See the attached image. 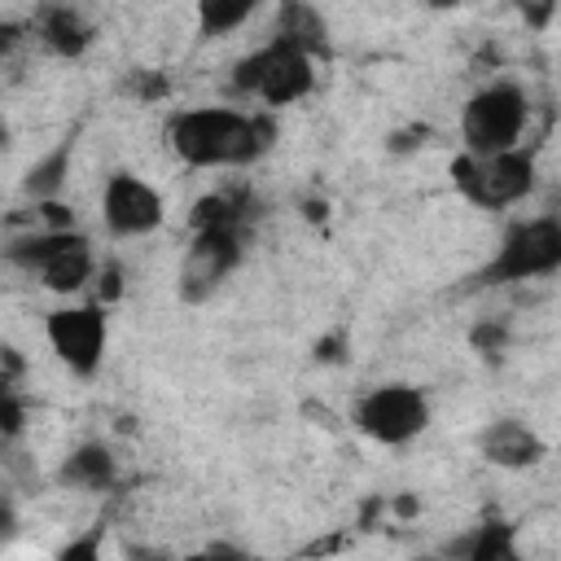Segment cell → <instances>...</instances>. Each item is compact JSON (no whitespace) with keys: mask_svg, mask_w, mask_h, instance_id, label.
<instances>
[{"mask_svg":"<svg viewBox=\"0 0 561 561\" xmlns=\"http://www.w3.org/2000/svg\"><path fill=\"white\" fill-rule=\"evenodd\" d=\"M276 140L272 114H245L228 105H197L180 110L167 123V145L188 167H250Z\"/></svg>","mask_w":561,"mask_h":561,"instance_id":"6da1fadb","label":"cell"},{"mask_svg":"<svg viewBox=\"0 0 561 561\" xmlns=\"http://www.w3.org/2000/svg\"><path fill=\"white\" fill-rule=\"evenodd\" d=\"M530 123V96L522 83L513 79H495L482 83L465 110H460V140L469 158H491V153H508L522 149V131Z\"/></svg>","mask_w":561,"mask_h":561,"instance_id":"7a4b0ae2","label":"cell"},{"mask_svg":"<svg viewBox=\"0 0 561 561\" xmlns=\"http://www.w3.org/2000/svg\"><path fill=\"white\" fill-rule=\"evenodd\" d=\"M228 88L237 96H259L272 110H280L289 101H302L316 88V57L272 39V44H263V48H254V53L232 61Z\"/></svg>","mask_w":561,"mask_h":561,"instance_id":"3957f363","label":"cell"},{"mask_svg":"<svg viewBox=\"0 0 561 561\" xmlns=\"http://www.w3.org/2000/svg\"><path fill=\"white\" fill-rule=\"evenodd\" d=\"M561 267V219L557 215H535L522 219L504 232L495 259L482 267V285H513V280H535L552 276Z\"/></svg>","mask_w":561,"mask_h":561,"instance_id":"277c9868","label":"cell"},{"mask_svg":"<svg viewBox=\"0 0 561 561\" xmlns=\"http://www.w3.org/2000/svg\"><path fill=\"white\" fill-rule=\"evenodd\" d=\"M451 180H456V188L473 206L504 210V206L530 197V188H535V158L526 149H508V153H491V158L460 153L451 162Z\"/></svg>","mask_w":561,"mask_h":561,"instance_id":"5b68a950","label":"cell"},{"mask_svg":"<svg viewBox=\"0 0 561 561\" xmlns=\"http://www.w3.org/2000/svg\"><path fill=\"white\" fill-rule=\"evenodd\" d=\"M355 425H359L373 443H386V447L412 443V438L430 425V399L421 394V386H408V381L373 386V390L359 394V403H355Z\"/></svg>","mask_w":561,"mask_h":561,"instance_id":"8992f818","label":"cell"},{"mask_svg":"<svg viewBox=\"0 0 561 561\" xmlns=\"http://www.w3.org/2000/svg\"><path fill=\"white\" fill-rule=\"evenodd\" d=\"M245 254V228H206L193 232V241L184 245L180 272H175V289L184 302H206L241 263Z\"/></svg>","mask_w":561,"mask_h":561,"instance_id":"52a82bcc","label":"cell"},{"mask_svg":"<svg viewBox=\"0 0 561 561\" xmlns=\"http://www.w3.org/2000/svg\"><path fill=\"white\" fill-rule=\"evenodd\" d=\"M53 355L75 373L92 377L105 359V307L101 302H75V307H53L44 320Z\"/></svg>","mask_w":561,"mask_h":561,"instance_id":"ba28073f","label":"cell"},{"mask_svg":"<svg viewBox=\"0 0 561 561\" xmlns=\"http://www.w3.org/2000/svg\"><path fill=\"white\" fill-rule=\"evenodd\" d=\"M162 193L131 175V171H114L105 180V193H101V219L114 237H145L162 224Z\"/></svg>","mask_w":561,"mask_h":561,"instance_id":"9c48e42d","label":"cell"},{"mask_svg":"<svg viewBox=\"0 0 561 561\" xmlns=\"http://www.w3.org/2000/svg\"><path fill=\"white\" fill-rule=\"evenodd\" d=\"M482 456L500 469H530L543 460V438L526 421L504 416V421H491L482 430Z\"/></svg>","mask_w":561,"mask_h":561,"instance_id":"30bf717a","label":"cell"},{"mask_svg":"<svg viewBox=\"0 0 561 561\" xmlns=\"http://www.w3.org/2000/svg\"><path fill=\"white\" fill-rule=\"evenodd\" d=\"M280 44L307 53V57H324L329 53V26H324V13L316 4H280L276 13V35Z\"/></svg>","mask_w":561,"mask_h":561,"instance_id":"8fae6325","label":"cell"},{"mask_svg":"<svg viewBox=\"0 0 561 561\" xmlns=\"http://www.w3.org/2000/svg\"><path fill=\"white\" fill-rule=\"evenodd\" d=\"M39 39L57 53V57H83L88 44H92V26L83 22L79 9L70 4H53L39 13Z\"/></svg>","mask_w":561,"mask_h":561,"instance_id":"7c38bea8","label":"cell"},{"mask_svg":"<svg viewBox=\"0 0 561 561\" xmlns=\"http://www.w3.org/2000/svg\"><path fill=\"white\" fill-rule=\"evenodd\" d=\"M57 482L61 486H79V491H105L114 482V456L105 443H83L75 447L61 469H57Z\"/></svg>","mask_w":561,"mask_h":561,"instance_id":"4fadbf2b","label":"cell"},{"mask_svg":"<svg viewBox=\"0 0 561 561\" xmlns=\"http://www.w3.org/2000/svg\"><path fill=\"white\" fill-rule=\"evenodd\" d=\"M39 285L44 289H53V294H79L92 276H96V263H92V245H88V237L83 241H75V245H66L57 259H48L39 272Z\"/></svg>","mask_w":561,"mask_h":561,"instance_id":"5bb4252c","label":"cell"},{"mask_svg":"<svg viewBox=\"0 0 561 561\" xmlns=\"http://www.w3.org/2000/svg\"><path fill=\"white\" fill-rule=\"evenodd\" d=\"M66 175H70V140H61L57 149H48L44 158H35V162L26 167V175H22V193H26L31 202H48V197L61 193Z\"/></svg>","mask_w":561,"mask_h":561,"instance_id":"9a60e30c","label":"cell"},{"mask_svg":"<svg viewBox=\"0 0 561 561\" xmlns=\"http://www.w3.org/2000/svg\"><path fill=\"white\" fill-rule=\"evenodd\" d=\"M460 561H526L517 548V530L508 522H486L465 539Z\"/></svg>","mask_w":561,"mask_h":561,"instance_id":"2e32d148","label":"cell"},{"mask_svg":"<svg viewBox=\"0 0 561 561\" xmlns=\"http://www.w3.org/2000/svg\"><path fill=\"white\" fill-rule=\"evenodd\" d=\"M254 0H202L197 4V35L202 39H224L237 26H245L254 18Z\"/></svg>","mask_w":561,"mask_h":561,"instance_id":"e0dca14e","label":"cell"},{"mask_svg":"<svg viewBox=\"0 0 561 561\" xmlns=\"http://www.w3.org/2000/svg\"><path fill=\"white\" fill-rule=\"evenodd\" d=\"M188 224H193V232H206V228H245V197H237V193H202L193 202Z\"/></svg>","mask_w":561,"mask_h":561,"instance_id":"ac0fdd59","label":"cell"},{"mask_svg":"<svg viewBox=\"0 0 561 561\" xmlns=\"http://www.w3.org/2000/svg\"><path fill=\"white\" fill-rule=\"evenodd\" d=\"M101 539H105V526H92V530H83V535H70V539L53 552V561H101Z\"/></svg>","mask_w":561,"mask_h":561,"instance_id":"d6986e66","label":"cell"},{"mask_svg":"<svg viewBox=\"0 0 561 561\" xmlns=\"http://www.w3.org/2000/svg\"><path fill=\"white\" fill-rule=\"evenodd\" d=\"M35 224L44 232H75V210L61 197H48V202H35Z\"/></svg>","mask_w":561,"mask_h":561,"instance_id":"ffe728a7","label":"cell"},{"mask_svg":"<svg viewBox=\"0 0 561 561\" xmlns=\"http://www.w3.org/2000/svg\"><path fill=\"white\" fill-rule=\"evenodd\" d=\"M22 425H26V408L13 390H4L0 394V443H13L22 434Z\"/></svg>","mask_w":561,"mask_h":561,"instance_id":"44dd1931","label":"cell"},{"mask_svg":"<svg viewBox=\"0 0 561 561\" xmlns=\"http://www.w3.org/2000/svg\"><path fill=\"white\" fill-rule=\"evenodd\" d=\"M118 298H123V267H118V263H105V267L96 272V302L110 307V302H118Z\"/></svg>","mask_w":561,"mask_h":561,"instance_id":"7402d4cb","label":"cell"},{"mask_svg":"<svg viewBox=\"0 0 561 561\" xmlns=\"http://www.w3.org/2000/svg\"><path fill=\"white\" fill-rule=\"evenodd\" d=\"M469 342H473V351H504L508 329H504L500 320H486V324H478V329L469 333Z\"/></svg>","mask_w":561,"mask_h":561,"instance_id":"603a6c76","label":"cell"},{"mask_svg":"<svg viewBox=\"0 0 561 561\" xmlns=\"http://www.w3.org/2000/svg\"><path fill=\"white\" fill-rule=\"evenodd\" d=\"M127 92H136L140 101H158V96H167V79H162V75L140 70V75H131V79H127Z\"/></svg>","mask_w":561,"mask_h":561,"instance_id":"cb8c5ba5","label":"cell"},{"mask_svg":"<svg viewBox=\"0 0 561 561\" xmlns=\"http://www.w3.org/2000/svg\"><path fill=\"white\" fill-rule=\"evenodd\" d=\"M22 44V22H0V61Z\"/></svg>","mask_w":561,"mask_h":561,"instance_id":"d4e9b609","label":"cell"},{"mask_svg":"<svg viewBox=\"0 0 561 561\" xmlns=\"http://www.w3.org/2000/svg\"><path fill=\"white\" fill-rule=\"evenodd\" d=\"M184 561H241V557H237V552H228V548H206V552L184 557Z\"/></svg>","mask_w":561,"mask_h":561,"instance_id":"484cf974","label":"cell"},{"mask_svg":"<svg viewBox=\"0 0 561 561\" xmlns=\"http://www.w3.org/2000/svg\"><path fill=\"white\" fill-rule=\"evenodd\" d=\"M13 535V504L9 500H0V543Z\"/></svg>","mask_w":561,"mask_h":561,"instance_id":"4316f807","label":"cell"},{"mask_svg":"<svg viewBox=\"0 0 561 561\" xmlns=\"http://www.w3.org/2000/svg\"><path fill=\"white\" fill-rule=\"evenodd\" d=\"M337 346H342V337H324V342L316 346V359H337V355H342Z\"/></svg>","mask_w":561,"mask_h":561,"instance_id":"83f0119b","label":"cell"},{"mask_svg":"<svg viewBox=\"0 0 561 561\" xmlns=\"http://www.w3.org/2000/svg\"><path fill=\"white\" fill-rule=\"evenodd\" d=\"M557 13V4H539V9H526V22H535V26H543L548 18Z\"/></svg>","mask_w":561,"mask_h":561,"instance_id":"f1b7e54d","label":"cell"},{"mask_svg":"<svg viewBox=\"0 0 561 561\" xmlns=\"http://www.w3.org/2000/svg\"><path fill=\"white\" fill-rule=\"evenodd\" d=\"M394 513H399V517H412V513H416V500H412V495H399V500H394Z\"/></svg>","mask_w":561,"mask_h":561,"instance_id":"f546056e","label":"cell"},{"mask_svg":"<svg viewBox=\"0 0 561 561\" xmlns=\"http://www.w3.org/2000/svg\"><path fill=\"white\" fill-rule=\"evenodd\" d=\"M127 557H131V561H167V557H158V552H149V548H127Z\"/></svg>","mask_w":561,"mask_h":561,"instance_id":"4dcf8cb0","label":"cell"},{"mask_svg":"<svg viewBox=\"0 0 561 561\" xmlns=\"http://www.w3.org/2000/svg\"><path fill=\"white\" fill-rule=\"evenodd\" d=\"M9 140H13V131H9V118H4V114H0V153H4V149H9Z\"/></svg>","mask_w":561,"mask_h":561,"instance_id":"1f68e13d","label":"cell"},{"mask_svg":"<svg viewBox=\"0 0 561 561\" xmlns=\"http://www.w3.org/2000/svg\"><path fill=\"white\" fill-rule=\"evenodd\" d=\"M4 390H13V381H9V373L0 368V394H4Z\"/></svg>","mask_w":561,"mask_h":561,"instance_id":"d6a6232c","label":"cell"}]
</instances>
